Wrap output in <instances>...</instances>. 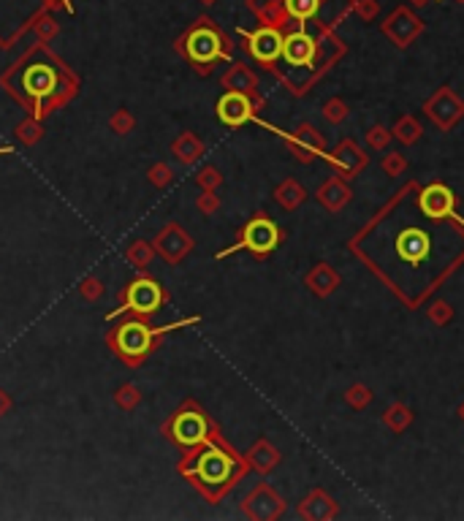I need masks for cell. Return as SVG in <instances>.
Here are the masks:
<instances>
[{
  "label": "cell",
  "mask_w": 464,
  "mask_h": 521,
  "mask_svg": "<svg viewBox=\"0 0 464 521\" xmlns=\"http://www.w3.org/2000/svg\"><path fill=\"white\" fill-rule=\"evenodd\" d=\"M410 3H413V6H426L429 0H410Z\"/></svg>",
  "instance_id": "obj_35"
},
{
  "label": "cell",
  "mask_w": 464,
  "mask_h": 521,
  "mask_svg": "<svg viewBox=\"0 0 464 521\" xmlns=\"http://www.w3.org/2000/svg\"><path fill=\"white\" fill-rule=\"evenodd\" d=\"M250 459H253V464H255L258 470H269V467H275V464H277V451H275L269 443H258L255 448H253Z\"/></svg>",
  "instance_id": "obj_21"
},
{
  "label": "cell",
  "mask_w": 464,
  "mask_h": 521,
  "mask_svg": "<svg viewBox=\"0 0 464 521\" xmlns=\"http://www.w3.org/2000/svg\"><path fill=\"white\" fill-rule=\"evenodd\" d=\"M199 180H201V185L212 187V185H220V174H217L215 169H206V171H201V177H199Z\"/></svg>",
  "instance_id": "obj_29"
},
{
  "label": "cell",
  "mask_w": 464,
  "mask_h": 521,
  "mask_svg": "<svg viewBox=\"0 0 464 521\" xmlns=\"http://www.w3.org/2000/svg\"><path fill=\"white\" fill-rule=\"evenodd\" d=\"M282 6H285V14L299 19V22H304L309 16L318 14V9H321V0H282Z\"/></svg>",
  "instance_id": "obj_17"
},
{
  "label": "cell",
  "mask_w": 464,
  "mask_h": 521,
  "mask_svg": "<svg viewBox=\"0 0 464 521\" xmlns=\"http://www.w3.org/2000/svg\"><path fill=\"white\" fill-rule=\"evenodd\" d=\"M204 6H212V3H217V0H201Z\"/></svg>",
  "instance_id": "obj_36"
},
{
  "label": "cell",
  "mask_w": 464,
  "mask_h": 521,
  "mask_svg": "<svg viewBox=\"0 0 464 521\" xmlns=\"http://www.w3.org/2000/svg\"><path fill=\"white\" fill-rule=\"evenodd\" d=\"M386 33L397 41L399 46H407L418 33H421V22L410 11H397L386 22Z\"/></svg>",
  "instance_id": "obj_14"
},
{
  "label": "cell",
  "mask_w": 464,
  "mask_h": 521,
  "mask_svg": "<svg viewBox=\"0 0 464 521\" xmlns=\"http://www.w3.org/2000/svg\"><path fill=\"white\" fill-rule=\"evenodd\" d=\"M147 253H150V250H147V245H141V242H139V245L133 247L128 256L136 260V266H147Z\"/></svg>",
  "instance_id": "obj_28"
},
{
  "label": "cell",
  "mask_w": 464,
  "mask_h": 521,
  "mask_svg": "<svg viewBox=\"0 0 464 521\" xmlns=\"http://www.w3.org/2000/svg\"><path fill=\"white\" fill-rule=\"evenodd\" d=\"M55 84H57V74H55V68L47 65V62H35L31 65L28 71H25V90L35 95V98H44L49 92L55 90Z\"/></svg>",
  "instance_id": "obj_12"
},
{
  "label": "cell",
  "mask_w": 464,
  "mask_h": 521,
  "mask_svg": "<svg viewBox=\"0 0 464 521\" xmlns=\"http://www.w3.org/2000/svg\"><path fill=\"white\" fill-rule=\"evenodd\" d=\"M334 160L340 163L342 169L356 171L358 166H364V153H361V150H356L350 141H345V144H340V150L334 153Z\"/></svg>",
  "instance_id": "obj_19"
},
{
  "label": "cell",
  "mask_w": 464,
  "mask_h": 521,
  "mask_svg": "<svg viewBox=\"0 0 464 521\" xmlns=\"http://www.w3.org/2000/svg\"><path fill=\"white\" fill-rule=\"evenodd\" d=\"M248 52L258 62L269 65L282 57V35L277 28H258L248 35Z\"/></svg>",
  "instance_id": "obj_4"
},
{
  "label": "cell",
  "mask_w": 464,
  "mask_h": 521,
  "mask_svg": "<svg viewBox=\"0 0 464 521\" xmlns=\"http://www.w3.org/2000/svg\"><path fill=\"white\" fill-rule=\"evenodd\" d=\"M337 283H340V277L334 275L326 263H321L312 275H309V288L315 293H321V296H326V293H331L334 288H337Z\"/></svg>",
  "instance_id": "obj_16"
},
{
  "label": "cell",
  "mask_w": 464,
  "mask_h": 521,
  "mask_svg": "<svg viewBox=\"0 0 464 521\" xmlns=\"http://www.w3.org/2000/svg\"><path fill=\"white\" fill-rule=\"evenodd\" d=\"M206 437V421L199 413H182L174 421V440L182 445H196Z\"/></svg>",
  "instance_id": "obj_13"
},
{
  "label": "cell",
  "mask_w": 464,
  "mask_h": 521,
  "mask_svg": "<svg viewBox=\"0 0 464 521\" xmlns=\"http://www.w3.org/2000/svg\"><path fill=\"white\" fill-rule=\"evenodd\" d=\"M326 117L331 120V123H342L345 117H348V109L342 101H331V104H326Z\"/></svg>",
  "instance_id": "obj_26"
},
{
  "label": "cell",
  "mask_w": 464,
  "mask_h": 521,
  "mask_svg": "<svg viewBox=\"0 0 464 521\" xmlns=\"http://www.w3.org/2000/svg\"><path fill=\"white\" fill-rule=\"evenodd\" d=\"M179 49L187 55V60L196 65H212L215 60L228 57V41L217 31L209 19H199L190 31L182 35Z\"/></svg>",
  "instance_id": "obj_1"
},
{
  "label": "cell",
  "mask_w": 464,
  "mask_h": 521,
  "mask_svg": "<svg viewBox=\"0 0 464 521\" xmlns=\"http://www.w3.org/2000/svg\"><path fill=\"white\" fill-rule=\"evenodd\" d=\"M277 242H280L277 226L272 220H266V217H255V220H250V226L242 234L239 247H250L253 253L266 256V253H272L277 247Z\"/></svg>",
  "instance_id": "obj_3"
},
{
  "label": "cell",
  "mask_w": 464,
  "mask_h": 521,
  "mask_svg": "<svg viewBox=\"0 0 464 521\" xmlns=\"http://www.w3.org/2000/svg\"><path fill=\"white\" fill-rule=\"evenodd\" d=\"M383 171H386L388 177H399V174L404 171V158L402 155H397V153H391L386 160H383Z\"/></svg>",
  "instance_id": "obj_25"
},
{
  "label": "cell",
  "mask_w": 464,
  "mask_h": 521,
  "mask_svg": "<svg viewBox=\"0 0 464 521\" xmlns=\"http://www.w3.org/2000/svg\"><path fill=\"white\" fill-rule=\"evenodd\" d=\"M432 318H434V321H443V318L448 321V318H451V309H448V307H446V305H434Z\"/></svg>",
  "instance_id": "obj_32"
},
{
  "label": "cell",
  "mask_w": 464,
  "mask_h": 521,
  "mask_svg": "<svg viewBox=\"0 0 464 521\" xmlns=\"http://www.w3.org/2000/svg\"><path fill=\"white\" fill-rule=\"evenodd\" d=\"M397 250L407 263H421V260L429 258L432 242L421 229H404L397 239Z\"/></svg>",
  "instance_id": "obj_10"
},
{
  "label": "cell",
  "mask_w": 464,
  "mask_h": 521,
  "mask_svg": "<svg viewBox=\"0 0 464 521\" xmlns=\"http://www.w3.org/2000/svg\"><path fill=\"white\" fill-rule=\"evenodd\" d=\"M375 9H377L375 0H361V3H358V14L364 16V19H370V16L375 14Z\"/></svg>",
  "instance_id": "obj_30"
},
{
  "label": "cell",
  "mask_w": 464,
  "mask_h": 521,
  "mask_svg": "<svg viewBox=\"0 0 464 521\" xmlns=\"http://www.w3.org/2000/svg\"><path fill=\"white\" fill-rule=\"evenodd\" d=\"M388 141H391V133H388L386 128H372V131H370V144L375 147V150L386 147Z\"/></svg>",
  "instance_id": "obj_27"
},
{
  "label": "cell",
  "mask_w": 464,
  "mask_h": 521,
  "mask_svg": "<svg viewBox=\"0 0 464 521\" xmlns=\"http://www.w3.org/2000/svg\"><path fill=\"white\" fill-rule=\"evenodd\" d=\"M459 413H462V418H464V405H462V410H459Z\"/></svg>",
  "instance_id": "obj_37"
},
{
  "label": "cell",
  "mask_w": 464,
  "mask_h": 521,
  "mask_svg": "<svg viewBox=\"0 0 464 521\" xmlns=\"http://www.w3.org/2000/svg\"><path fill=\"white\" fill-rule=\"evenodd\" d=\"M150 180H155V182H158V185H163V182H166V169H155V171H150Z\"/></svg>",
  "instance_id": "obj_33"
},
{
  "label": "cell",
  "mask_w": 464,
  "mask_h": 521,
  "mask_svg": "<svg viewBox=\"0 0 464 521\" xmlns=\"http://www.w3.org/2000/svg\"><path fill=\"white\" fill-rule=\"evenodd\" d=\"M321 201H324L328 209H342L348 199H350V190H348V185L340 182V180H328V182L321 187Z\"/></svg>",
  "instance_id": "obj_15"
},
{
  "label": "cell",
  "mask_w": 464,
  "mask_h": 521,
  "mask_svg": "<svg viewBox=\"0 0 464 521\" xmlns=\"http://www.w3.org/2000/svg\"><path fill=\"white\" fill-rule=\"evenodd\" d=\"M114 345L128 361H139L141 356L153 348V329L139 321H128L114 334Z\"/></svg>",
  "instance_id": "obj_2"
},
{
  "label": "cell",
  "mask_w": 464,
  "mask_h": 521,
  "mask_svg": "<svg viewBox=\"0 0 464 521\" xmlns=\"http://www.w3.org/2000/svg\"><path fill=\"white\" fill-rule=\"evenodd\" d=\"M163 291L155 280H136L131 288H128V307L136 309V312H155L158 307L163 305Z\"/></svg>",
  "instance_id": "obj_6"
},
{
  "label": "cell",
  "mask_w": 464,
  "mask_h": 521,
  "mask_svg": "<svg viewBox=\"0 0 464 521\" xmlns=\"http://www.w3.org/2000/svg\"><path fill=\"white\" fill-rule=\"evenodd\" d=\"M453 193H451L446 185L434 182L429 187H424V193H421V209H424V215L432 217V220H443V217H448L453 212Z\"/></svg>",
  "instance_id": "obj_7"
},
{
  "label": "cell",
  "mask_w": 464,
  "mask_h": 521,
  "mask_svg": "<svg viewBox=\"0 0 464 521\" xmlns=\"http://www.w3.org/2000/svg\"><path fill=\"white\" fill-rule=\"evenodd\" d=\"M82 293H84V296H87V293H90V296H98V293H101V285H98V280H84V285H82Z\"/></svg>",
  "instance_id": "obj_31"
},
{
  "label": "cell",
  "mask_w": 464,
  "mask_h": 521,
  "mask_svg": "<svg viewBox=\"0 0 464 521\" xmlns=\"http://www.w3.org/2000/svg\"><path fill=\"white\" fill-rule=\"evenodd\" d=\"M217 117L231 128H239L245 125L253 117V104L248 101V95L239 90L226 92L220 101H217Z\"/></svg>",
  "instance_id": "obj_5"
},
{
  "label": "cell",
  "mask_w": 464,
  "mask_h": 521,
  "mask_svg": "<svg viewBox=\"0 0 464 521\" xmlns=\"http://www.w3.org/2000/svg\"><path fill=\"white\" fill-rule=\"evenodd\" d=\"M277 201L285 207V209H294V207H299V204L304 201V190H302L294 180H288V182H282L277 187Z\"/></svg>",
  "instance_id": "obj_20"
},
{
  "label": "cell",
  "mask_w": 464,
  "mask_h": 521,
  "mask_svg": "<svg viewBox=\"0 0 464 521\" xmlns=\"http://www.w3.org/2000/svg\"><path fill=\"white\" fill-rule=\"evenodd\" d=\"M426 111H429V117H432L437 125L451 128V125L462 117L464 106L459 104V98H456V95H453L451 90H440L432 98V101L426 104Z\"/></svg>",
  "instance_id": "obj_8"
},
{
  "label": "cell",
  "mask_w": 464,
  "mask_h": 521,
  "mask_svg": "<svg viewBox=\"0 0 464 521\" xmlns=\"http://www.w3.org/2000/svg\"><path fill=\"white\" fill-rule=\"evenodd\" d=\"M370 399H372L370 388H364V385H353V388L348 391V402H350L353 407H367Z\"/></svg>",
  "instance_id": "obj_24"
},
{
  "label": "cell",
  "mask_w": 464,
  "mask_h": 521,
  "mask_svg": "<svg viewBox=\"0 0 464 521\" xmlns=\"http://www.w3.org/2000/svg\"><path fill=\"white\" fill-rule=\"evenodd\" d=\"M231 467H233V461L228 459L223 451L209 448V451L201 456V461H199V476H201V481H206V483H223L226 478L231 476Z\"/></svg>",
  "instance_id": "obj_11"
},
{
  "label": "cell",
  "mask_w": 464,
  "mask_h": 521,
  "mask_svg": "<svg viewBox=\"0 0 464 521\" xmlns=\"http://www.w3.org/2000/svg\"><path fill=\"white\" fill-rule=\"evenodd\" d=\"M394 133H397V138H399L402 144H413V141L421 136V128H418V123L413 117H402V120L397 123V128H394Z\"/></svg>",
  "instance_id": "obj_22"
},
{
  "label": "cell",
  "mask_w": 464,
  "mask_h": 521,
  "mask_svg": "<svg viewBox=\"0 0 464 521\" xmlns=\"http://www.w3.org/2000/svg\"><path fill=\"white\" fill-rule=\"evenodd\" d=\"M282 57L288 65H309L315 57V41L304 31L288 33L282 38Z\"/></svg>",
  "instance_id": "obj_9"
},
{
  "label": "cell",
  "mask_w": 464,
  "mask_h": 521,
  "mask_svg": "<svg viewBox=\"0 0 464 521\" xmlns=\"http://www.w3.org/2000/svg\"><path fill=\"white\" fill-rule=\"evenodd\" d=\"M386 424L391 427V429H404L407 424H410V410L407 407H402V405H394L391 410L386 413Z\"/></svg>",
  "instance_id": "obj_23"
},
{
  "label": "cell",
  "mask_w": 464,
  "mask_h": 521,
  "mask_svg": "<svg viewBox=\"0 0 464 521\" xmlns=\"http://www.w3.org/2000/svg\"><path fill=\"white\" fill-rule=\"evenodd\" d=\"M223 82H226V87H228V90H239V92L253 90V87H255V77L250 74L245 65H233L231 71L226 74Z\"/></svg>",
  "instance_id": "obj_18"
},
{
  "label": "cell",
  "mask_w": 464,
  "mask_h": 521,
  "mask_svg": "<svg viewBox=\"0 0 464 521\" xmlns=\"http://www.w3.org/2000/svg\"><path fill=\"white\" fill-rule=\"evenodd\" d=\"M47 3H52V6H65L71 11V0H47Z\"/></svg>",
  "instance_id": "obj_34"
}]
</instances>
